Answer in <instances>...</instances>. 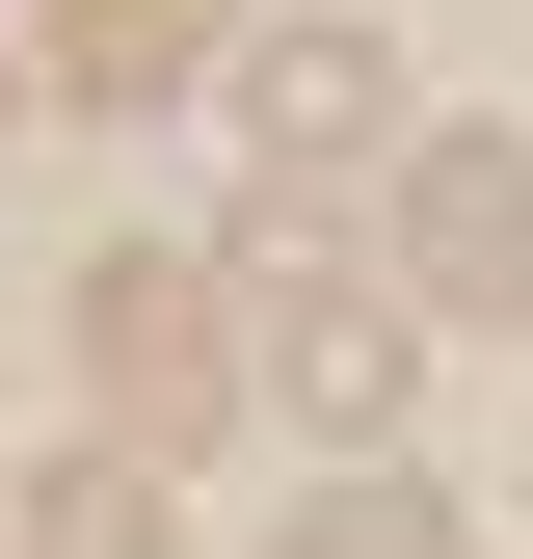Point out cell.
<instances>
[{
  "label": "cell",
  "mask_w": 533,
  "mask_h": 559,
  "mask_svg": "<svg viewBox=\"0 0 533 559\" xmlns=\"http://www.w3.org/2000/svg\"><path fill=\"white\" fill-rule=\"evenodd\" d=\"M266 559H453V507H427V479H400V453H347V479H320V507L266 533Z\"/></svg>",
  "instance_id": "cell-7"
},
{
  "label": "cell",
  "mask_w": 533,
  "mask_h": 559,
  "mask_svg": "<svg viewBox=\"0 0 533 559\" xmlns=\"http://www.w3.org/2000/svg\"><path fill=\"white\" fill-rule=\"evenodd\" d=\"M27 559H161V453H54L27 479Z\"/></svg>",
  "instance_id": "cell-6"
},
{
  "label": "cell",
  "mask_w": 533,
  "mask_h": 559,
  "mask_svg": "<svg viewBox=\"0 0 533 559\" xmlns=\"http://www.w3.org/2000/svg\"><path fill=\"white\" fill-rule=\"evenodd\" d=\"M214 53V0H54V81L81 107H133V81H187Z\"/></svg>",
  "instance_id": "cell-5"
},
{
  "label": "cell",
  "mask_w": 533,
  "mask_h": 559,
  "mask_svg": "<svg viewBox=\"0 0 533 559\" xmlns=\"http://www.w3.org/2000/svg\"><path fill=\"white\" fill-rule=\"evenodd\" d=\"M240 107H266V160H294V187H347L374 133H400V27H266Z\"/></svg>",
  "instance_id": "cell-4"
},
{
  "label": "cell",
  "mask_w": 533,
  "mask_h": 559,
  "mask_svg": "<svg viewBox=\"0 0 533 559\" xmlns=\"http://www.w3.org/2000/svg\"><path fill=\"white\" fill-rule=\"evenodd\" d=\"M240 373L294 400L320 453H400V400H427V320L347 294V240H240Z\"/></svg>",
  "instance_id": "cell-1"
},
{
  "label": "cell",
  "mask_w": 533,
  "mask_h": 559,
  "mask_svg": "<svg viewBox=\"0 0 533 559\" xmlns=\"http://www.w3.org/2000/svg\"><path fill=\"white\" fill-rule=\"evenodd\" d=\"M400 294L427 320H533V160L507 133H400Z\"/></svg>",
  "instance_id": "cell-3"
},
{
  "label": "cell",
  "mask_w": 533,
  "mask_h": 559,
  "mask_svg": "<svg viewBox=\"0 0 533 559\" xmlns=\"http://www.w3.org/2000/svg\"><path fill=\"white\" fill-rule=\"evenodd\" d=\"M81 400H107V453H187V427L240 400V294L161 266V240H107V266H81Z\"/></svg>",
  "instance_id": "cell-2"
}]
</instances>
